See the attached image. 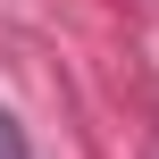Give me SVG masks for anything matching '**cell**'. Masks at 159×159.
<instances>
[{
	"instance_id": "cell-1",
	"label": "cell",
	"mask_w": 159,
	"mask_h": 159,
	"mask_svg": "<svg viewBox=\"0 0 159 159\" xmlns=\"http://www.w3.org/2000/svg\"><path fill=\"white\" fill-rule=\"evenodd\" d=\"M0 159H34V151H25V134H17V117H8V109H0Z\"/></svg>"
}]
</instances>
